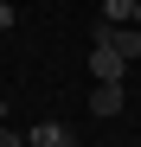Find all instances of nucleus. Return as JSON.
I'll return each mask as SVG.
<instances>
[{"label": "nucleus", "mask_w": 141, "mask_h": 147, "mask_svg": "<svg viewBox=\"0 0 141 147\" xmlns=\"http://www.w3.org/2000/svg\"><path fill=\"white\" fill-rule=\"evenodd\" d=\"M90 45H109L122 64H135V58H141V26H96Z\"/></svg>", "instance_id": "1"}, {"label": "nucleus", "mask_w": 141, "mask_h": 147, "mask_svg": "<svg viewBox=\"0 0 141 147\" xmlns=\"http://www.w3.org/2000/svg\"><path fill=\"white\" fill-rule=\"evenodd\" d=\"M122 70H128V64L115 58L109 45H90V77H96V83H122Z\"/></svg>", "instance_id": "2"}, {"label": "nucleus", "mask_w": 141, "mask_h": 147, "mask_svg": "<svg viewBox=\"0 0 141 147\" xmlns=\"http://www.w3.org/2000/svg\"><path fill=\"white\" fill-rule=\"evenodd\" d=\"M122 109H128L122 83H96V90H90V115H103V121H109V115H122Z\"/></svg>", "instance_id": "3"}, {"label": "nucleus", "mask_w": 141, "mask_h": 147, "mask_svg": "<svg viewBox=\"0 0 141 147\" xmlns=\"http://www.w3.org/2000/svg\"><path fill=\"white\" fill-rule=\"evenodd\" d=\"M26 141H32V147H77V134H70L64 121H39V128H32Z\"/></svg>", "instance_id": "4"}, {"label": "nucleus", "mask_w": 141, "mask_h": 147, "mask_svg": "<svg viewBox=\"0 0 141 147\" xmlns=\"http://www.w3.org/2000/svg\"><path fill=\"white\" fill-rule=\"evenodd\" d=\"M103 26H135V0H103Z\"/></svg>", "instance_id": "5"}, {"label": "nucleus", "mask_w": 141, "mask_h": 147, "mask_svg": "<svg viewBox=\"0 0 141 147\" xmlns=\"http://www.w3.org/2000/svg\"><path fill=\"white\" fill-rule=\"evenodd\" d=\"M0 147H32V141L19 134V128H7V121H0Z\"/></svg>", "instance_id": "6"}, {"label": "nucleus", "mask_w": 141, "mask_h": 147, "mask_svg": "<svg viewBox=\"0 0 141 147\" xmlns=\"http://www.w3.org/2000/svg\"><path fill=\"white\" fill-rule=\"evenodd\" d=\"M13 19H19V13H13V0H0V32H13Z\"/></svg>", "instance_id": "7"}, {"label": "nucleus", "mask_w": 141, "mask_h": 147, "mask_svg": "<svg viewBox=\"0 0 141 147\" xmlns=\"http://www.w3.org/2000/svg\"><path fill=\"white\" fill-rule=\"evenodd\" d=\"M135 26H141V0H135Z\"/></svg>", "instance_id": "8"}]
</instances>
